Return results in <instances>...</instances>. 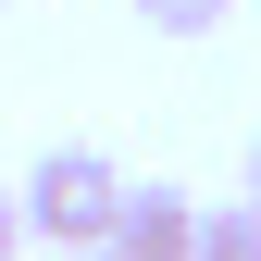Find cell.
Wrapping results in <instances>:
<instances>
[{"instance_id": "277c9868", "label": "cell", "mask_w": 261, "mask_h": 261, "mask_svg": "<svg viewBox=\"0 0 261 261\" xmlns=\"http://www.w3.org/2000/svg\"><path fill=\"white\" fill-rule=\"evenodd\" d=\"M224 13H237V0H137V25H149V38H212Z\"/></svg>"}, {"instance_id": "7a4b0ae2", "label": "cell", "mask_w": 261, "mask_h": 261, "mask_svg": "<svg viewBox=\"0 0 261 261\" xmlns=\"http://www.w3.org/2000/svg\"><path fill=\"white\" fill-rule=\"evenodd\" d=\"M112 261H199V199H187V187H124Z\"/></svg>"}, {"instance_id": "8992f818", "label": "cell", "mask_w": 261, "mask_h": 261, "mask_svg": "<svg viewBox=\"0 0 261 261\" xmlns=\"http://www.w3.org/2000/svg\"><path fill=\"white\" fill-rule=\"evenodd\" d=\"M249 212H261V149H249Z\"/></svg>"}, {"instance_id": "52a82bcc", "label": "cell", "mask_w": 261, "mask_h": 261, "mask_svg": "<svg viewBox=\"0 0 261 261\" xmlns=\"http://www.w3.org/2000/svg\"><path fill=\"white\" fill-rule=\"evenodd\" d=\"M87 261H112V249H87Z\"/></svg>"}, {"instance_id": "3957f363", "label": "cell", "mask_w": 261, "mask_h": 261, "mask_svg": "<svg viewBox=\"0 0 261 261\" xmlns=\"http://www.w3.org/2000/svg\"><path fill=\"white\" fill-rule=\"evenodd\" d=\"M199 261H261V212H199Z\"/></svg>"}, {"instance_id": "6da1fadb", "label": "cell", "mask_w": 261, "mask_h": 261, "mask_svg": "<svg viewBox=\"0 0 261 261\" xmlns=\"http://www.w3.org/2000/svg\"><path fill=\"white\" fill-rule=\"evenodd\" d=\"M25 237H50V249H112V224H124V162L112 149H87V137H62V149H38L25 162Z\"/></svg>"}, {"instance_id": "5b68a950", "label": "cell", "mask_w": 261, "mask_h": 261, "mask_svg": "<svg viewBox=\"0 0 261 261\" xmlns=\"http://www.w3.org/2000/svg\"><path fill=\"white\" fill-rule=\"evenodd\" d=\"M0 261H25V199L0 187Z\"/></svg>"}]
</instances>
